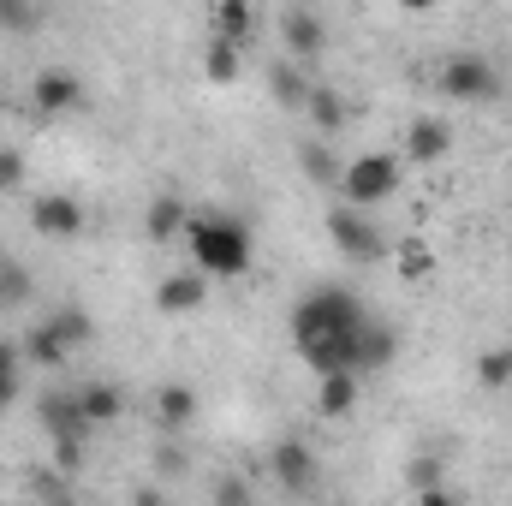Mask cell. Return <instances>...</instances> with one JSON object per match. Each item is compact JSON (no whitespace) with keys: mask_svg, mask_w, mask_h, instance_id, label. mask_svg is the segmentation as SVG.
<instances>
[{"mask_svg":"<svg viewBox=\"0 0 512 506\" xmlns=\"http://www.w3.org/2000/svg\"><path fill=\"white\" fill-rule=\"evenodd\" d=\"M370 322V304L346 286H316L292 304V346L310 364V376L358 370V334ZM364 376V370H358Z\"/></svg>","mask_w":512,"mask_h":506,"instance_id":"obj_1","label":"cell"},{"mask_svg":"<svg viewBox=\"0 0 512 506\" xmlns=\"http://www.w3.org/2000/svg\"><path fill=\"white\" fill-rule=\"evenodd\" d=\"M185 239H191V256H197V268L209 274V280H239V274H251V227L245 221H233V215H221V209H191V221H185Z\"/></svg>","mask_w":512,"mask_h":506,"instance_id":"obj_2","label":"cell"},{"mask_svg":"<svg viewBox=\"0 0 512 506\" xmlns=\"http://www.w3.org/2000/svg\"><path fill=\"white\" fill-rule=\"evenodd\" d=\"M399 179H405V161L399 155H387V149H370V155H352L346 167H340V203H352V209H382L387 197L399 191Z\"/></svg>","mask_w":512,"mask_h":506,"instance_id":"obj_3","label":"cell"},{"mask_svg":"<svg viewBox=\"0 0 512 506\" xmlns=\"http://www.w3.org/2000/svg\"><path fill=\"white\" fill-rule=\"evenodd\" d=\"M328 239H334V251L346 256L352 268L382 262V256H387V239L376 233L370 209H352V203H334V209H328Z\"/></svg>","mask_w":512,"mask_h":506,"instance_id":"obj_4","label":"cell"},{"mask_svg":"<svg viewBox=\"0 0 512 506\" xmlns=\"http://www.w3.org/2000/svg\"><path fill=\"white\" fill-rule=\"evenodd\" d=\"M441 96L447 102H495L501 96V72L483 60V54H453L441 72H435Z\"/></svg>","mask_w":512,"mask_h":506,"instance_id":"obj_5","label":"cell"},{"mask_svg":"<svg viewBox=\"0 0 512 506\" xmlns=\"http://www.w3.org/2000/svg\"><path fill=\"white\" fill-rule=\"evenodd\" d=\"M84 102H90V90H84V78H78L72 66H48V72L30 78V108L48 114V120H66V114H78Z\"/></svg>","mask_w":512,"mask_h":506,"instance_id":"obj_6","label":"cell"},{"mask_svg":"<svg viewBox=\"0 0 512 506\" xmlns=\"http://www.w3.org/2000/svg\"><path fill=\"white\" fill-rule=\"evenodd\" d=\"M203 304H209V274H203V268L161 274V286H155V316H167V322H185V316H197Z\"/></svg>","mask_w":512,"mask_h":506,"instance_id":"obj_7","label":"cell"},{"mask_svg":"<svg viewBox=\"0 0 512 506\" xmlns=\"http://www.w3.org/2000/svg\"><path fill=\"white\" fill-rule=\"evenodd\" d=\"M30 233H36V239H78V233H84V203L66 197V191L30 197Z\"/></svg>","mask_w":512,"mask_h":506,"instance_id":"obj_8","label":"cell"},{"mask_svg":"<svg viewBox=\"0 0 512 506\" xmlns=\"http://www.w3.org/2000/svg\"><path fill=\"white\" fill-rule=\"evenodd\" d=\"M268 477H274L286 495H316V453H310L298 435H286V441H274V453H268Z\"/></svg>","mask_w":512,"mask_h":506,"instance_id":"obj_9","label":"cell"},{"mask_svg":"<svg viewBox=\"0 0 512 506\" xmlns=\"http://www.w3.org/2000/svg\"><path fill=\"white\" fill-rule=\"evenodd\" d=\"M36 423H42V435L48 441H66V435H78V441H90V417H84V399H78V387L72 393H42V405H36Z\"/></svg>","mask_w":512,"mask_h":506,"instance_id":"obj_10","label":"cell"},{"mask_svg":"<svg viewBox=\"0 0 512 506\" xmlns=\"http://www.w3.org/2000/svg\"><path fill=\"white\" fill-rule=\"evenodd\" d=\"M453 155V126L447 120H435V114H423V120H411L405 126V167H435V161H447Z\"/></svg>","mask_w":512,"mask_h":506,"instance_id":"obj_11","label":"cell"},{"mask_svg":"<svg viewBox=\"0 0 512 506\" xmlns=\"http://www.w3.org/2000/svg\"><path fill=\"white\" fill-rule=\"evenodd\" d=\"M280 42H286V54H292L298 66H310V60L328 48V24H322L310 6H286V18H280Z\"/></svg>","mask_w":512,"mask_h":506,"instance_id":"obj_12","label":"cell"},{"mask_svg":"<svg viewBox=\"0 0 512 506\" xmlns=\"http://www.w3.org/2000/svg\"><path fill=\"white\" fill-rule=\"evenodd\" d=\"M197 411H203V399H197V387H191V381H161V387H155V429H161V435L191 429V423H197Z\"/></svg>","mask_w":512,"mask_h":506,"instance_id":"obj_13","label":"cell"},{"mask_svg":"<svg viewBox=\"0 0 512 506\" xmlns=\"http://www.w3.org/2000/svg\"><path fill=\"white\" fill-rule=\"evenodd\" d=\"M358 399H364V376H358V370H328V376H316V411H322L328 423H346V417L358 411Z\"/></svg>","mask_w":512,"mask_h":506,"instance_id":"obj_14","label":"cell"},{"mask_svg":"<svg viewBox=\"0 0 512 506\" xmlns=\"http://www.w3.org/2000/svg\"><path fill=\"white\" fill-rule=\"evenodd\" d=\"M185 221H191V209H185V197H173V191H161V197H149V209H143V239H149V245H167V239H185Z\"/></svg>","mask_w":512,"mask_h":506,"instance_id":"obj_15","label":"cell"},{"mask_svg":"<svg viewBox=\"0 0 512 506\" xmlns=\"http://www.w3.org/2000/svg\"><path fill=\"white\" fill-rule=\"evenodd\" d=\"M18 346H24V364H36V370H66V364H72V346L60 340V328H54V322L24 328V334H18Z\"/></svg>","mask_w":512,"mask_h":506,"instance_id":"obj_16","label":"cell"},{"mask_svg":"<svg viewBox=\"0 0 512 506\" xmlns=\"http://www.w3.org/2000/svg\"><path fill=\"white\" fill-rule=\"evenodd\" d=\"M346 120H352L346 96H340V90H328V84H310V96H304V126L316 131V137H334Z\"/></svg>","mask_w":512,"mask_h":506,"instance_id":"obj_17","label":"cell"},{"mask_svg":"<svg viewBox=\"0 0 512 506\" xmlns=\"http://www.w3.org/2000/svg\"><path fill=\"white\" fill-rule=\"evenodd\" d=\"M209 36H227V42L251 48V36H256V0H215V6H209Z\"/></svg>","mask_w":512,"mask_h":506,"instance_id":"obj_18","label":"cell"},{"mask_svg":"<svg viewBox=\"0 0 512 506\" xmlns=\"http://www.w3.org/2000/svg\"><path fill=\"white\" fill-rule=\"evenodd\" d=\"M268 96L286 108V114H304V96H310V78H304V66L286 54V60H274L268 66Z\"/></svg>","mask_w":512,"mask_h":506,"instance_id":"obj_19","label":"cell"},{"mask_svg":"<svg viewBox=\"0 0 512 506\" xmlns=\"http://www.w3.org/2000/svg\"><path fill=\"white\" fill-rule=\"evenodd\" d=\"M393 358H399V334H393L387 322L370 316V322H364V334H358V370L370 376V370H387Z\"/></svg>","mask_w":512,"mask_h":506,"instance_id":"obj_20","label":"cell"},{"mask_svg":"<svg viewBox=\"0 0 512 506\" xmlns=\"http://www.w3.org/2000/svg\"><path fill=\"white\" fill-rule=\"evenodd\" d=\"M239 72H245V48L227 42V36H209V48H203V78L227 90V84H239Z\"/></svg>","mask_w":512,"mask_h":506,"instance_id":"obj_21","label":"cell"},{"mask_svg":"<svg viewBox=\"0 0 512 506\" xmlns=\"http://www.w3.org/2000/svg\"><path fill=\"white\" fill-rule=\"evenodd\" d=\"M78 399H84V417H90L96 429H108V423H120V417H126V393H120L114 381H84V387H78Z\"/></svg>","mask_w":512,"mask_h":506,"instance_id":"obj_22","label":"cell"},{"mask_svg":"<svg viewBox=\"0 0 512 506\" xmlns=\"http://www.w3.org/2000/svg\"><path fill=\"white\" fill-rule=\"evenodd\" d=\"M298 167L316 179V185H340V155L328 149V137H298Z\"/></svg>","mask_w":512,"mask_h":506,"instance_id":"obj_23","label":"cell"},{"mask_svg":"<svg viewBox=\"0 0 512 506\" xmlns=\"http://www.w3.org/2000/svg\"><path fill=\"white\" fill-rule=\"evenodd\" d=\"M48 322L60 328V340H66L72 352H84V346L96 340V322H90V310H84V304H60V310H54Z\"/></svg>","mask_w":512,"mask_h":506,"instance_id":"obj_24","label":"cell"},{"mask_svg":"<svg viewBox=\"0 0 512 506\" xmlns=\"http://www.w3.org/2000/svg\"><path fill=\"white\" fill-rule=\"evenodd\" d=\"M477 387H483V393L512 387V346H489V352L477 358Z\"/></svg>","mask_w":512,"mask_h":506,"instance_id":"obj_25","label":"cell"},{"mask_svg":"<svg viewBox=\"0 0 512 506\" xmlns=\"http://www.w3.org/2000/svg\"><path fill=\"white\" fill-rule=\"evenodd\" d=\"M399 274H405V280H429V274H435V251H429V245H423V239H399Z\"/></svg>","mask_w":512,"mask_h":506,"instance_id":"obj_26","label":"cell"},{"mask_svg":"<svg viewBox=\"0 0 512 506\" xmlns=\"http://www.w3.org/2000/svg\"><path fill=\"white\" fill-rule=\"evenodd\" d=\"M24 179H30V161H24V149L0 143V197H18V191H24Z\"/></svg>","mask_w":512,"mask_h":506,"instance_id":"obj_27","label":"cell"},{"mask_svg":"<svg viewBox=\"0 0 512 506\" xmlns=\"http://www.w3.org/2000/svg\"><path fill=\"white\" fill-rule=\"evenodd\" d=\"M18 304H30V274L0 262V310H18Z\"/></svg>","mask_w":512,"mask_h":506,"instance_id":"obj_28","label":"cell"},{"mask_svg":"<svg viewBox=\"0 0 512 506\" xmlns=\"http://www.w3.org/2000/svg\"><path fill=\"white\" fill-rule=\"evenodd\" d=\"M149 459H155V477H161V483L185 477V453H179L173 441H155V453H149Z\"/></svg>","mask_w":512,"mask_h":506,"instance_id":"obj_29","label":"cell"},{"mask_svg":"<svg viewBox=\"0 0 512 506\" xmlns=\"http://www.w3.org/2000/svg\"><path fill=\"white\" fill-rule=\"evenodd\" d=\"M48 465H60L66 477H78V471H84V441H78V435H66V441H54V459H48Z\"/></svg>","mask_w":512,"mask_h":506,"instance_id":"obj_30","label":"cell"},{"mask_svg":"<svg viewBox=\"0 0 512 506\" xmlns=\"http://www.w3.org/2000/svg\"><path fill=\"white\" fill-rule=\"evenodd\" d=\"M209 501L215 506H245L251 501V483H245V477H221V483L209 489Z\"/></svg>","mask_w":512,"mask_h":506,"instance_id":"obj_31","label":"cell"},{"mask_svg":"<svg viewBox=\"0 0 512 506\" xmlns=\"http://www.w3.org/2000/svg\"><path fill=\"white\" fill-rule=\"evenodd\" d=\"M417 506H459V489L453 483H429V489H417Z\"/></svg>","mask_w":512,"mask_h":506,"instance_id":"obj_32","label":"cell"},{"mask_svg":"<svg viewBox=\"0 0 512 506\" xmlns=\"http://www.w3.org/2000/svg\"><path fill=\"white\" fill-rule=\"evenodd\" d=\"M18 387H24V370H0V417L18 405Z\"/></svg>","mask_w":512,"mask_h":506,"instance_id":"obj_33","label":"cell"},{"mask_svg":"<svg viewBox=\"0 0 512 506\" xmlns=\"http://www.w3.org/2000/svg\"><path fill=\"white\" fill-rule=\"evenodd\" d=\"M131 501H137V506H155V501H161V489H155V483H143V489H131Z\"/></svg>","mask_w":512,"mask_h":506,"instance_id":"obj_34","label":"cell"},{"mask_svg":"<svg viewBox=\"0 0 512 506\" xmlns=\"http://www.w3.org/2000/svg\"><path fill=\"white\" fill-rule=\"evenodd\" d=\"M405 12H435V0H399Z\"/></svg>","mask_w":512,"mask_h":506,"instance_id":"obj_35","label":"cell"}]
</instances>
